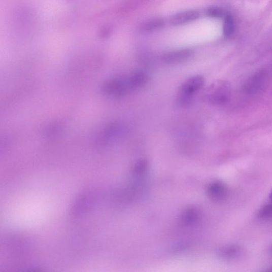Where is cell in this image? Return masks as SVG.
Returning <instances> with one entry per match:
<instances>
[{
	"label": "cell",
	"instance_id": "obj_5",
	"mask_svg": "<svg viewBox=\"0 0 272 272\" xmlns=\"http://www.w3.org/2000/svg\"><path fill=\"white\" fill-rule=\"evenodd\" d=\"M193 55L189 49H182L168 52L163 56V61L167 63L174 64L185 61Z\"/></svg>",
	"mask_w": 272,
	"mask_h": 272
},
{
	"label": "cell",
	"instance_id": "obj_4",
	"mask_svg": "<svg viewBox=\"0 0 272 272\" xmlns=\"http://www.w3.org/2000/svg\"><path fill=\"white\" fill-rule=\"evenodd\" d=\"M200 14L196 10H189L177 14L169 19L170 24L173 26L182 25L199 18Z\"/></svg>",
	"mask_w": 272,
	"mask_h": 272
},
{
	"label": "cell",
	"instance_id": "obj_3",
	"mask_svg": "<svg viewBox=\"0 0 272 272\" xmlns=\"http://www.w3.org/2000/svg\"><path fill=\"white\" fill-rule=\"evenodd\" d=\"M207 194L210 198L215 201L225 200L229 195L228 187L222 181L216 180L211 182L207 187Z\"/></svg>",
	"mask_w": 272,
	"mask_h": 272
},
{
	"label": "cell",
	"instance_id": "obj_13",
	"mask_svg": "<svg viewBox=\"0 0 272 272\" xmlns=\"http://www.w3.org/2000/svg\"><path fill=\"white\" fill-rule=\"evenodd\" d=\"M269 199L272 201V189L271 190V191L270 192V193H269Z\"/></svg>",
	"mask_w": 272,
	"mask_h": 272
},
{
	"label": "cell",
	"instance_id": "obj_1",
	"mask_svg": "<svg viewBox=\"0 0 272 272\" xmlns=\"http://www.w3.org/2000/svg\"><path fill=\"white\" fill-rule=\"evenodd\" d=\"M205 83V79L200 75L192 77L181 86L177 96V101L181 107L191 104L195 94Z\"/></svg>",
	"mask_w": 272,
	"mask_h": 272
},
{
	"label": "cell",
	"instance_id": "obj_12",
	"mask_svg": "<svg viewBox=\"0 0 272 272\" xmlns=\"http://www.w3.org/2000/svg\"><path fill=\"white\" fill-rule=\"evenodd\" d=\"M148 163L145 160H140L135 163L133 167V173L136 176H141L147 169Z\"/></svg>",
	"mask_w": 272,
	"mask_h": 272
},
{
	"label": "cell",
	"instance_id": "obj_11",
	"mask_svg": "<svg viewBox=\"0 0 272 272\" xmlns=\"http://www.w3.org/2000/svg\"><path fill=\"white\" fill-rule=\"evenodd\" d=\"M208 15L212 18H220L225 16L227 14H226L225 11L219 7H211L207 10Z\"/></svg>",
	"mask_w": 272,
	"mask_h": 272
},
{
	"label": "cell",
	"instance_id": "obj_9",
	"mask_svg": "<svg viewBox=\"0 0 272 272\" xmlns=\"http://www.w3.org/2000/svg\"><path fill=\"white\" fill-rule=\"evenodd\" d=\"M234 22L233 18L230 14H226L224 17L223 24V34L225 37L229 38L233 35L234 31Z\"/></svg>",
	"mask_w": 272,
	"mask_h": 272
},
{
	"label": "cell",
	"instance_id": "obj_6",
	"mask_svg": "<svg viewBox=\"0 0 272 272\" xmlns=\"http://www.w3.org/2000/svg\"><path fill=\"white\" fill-rule=\"evenodd\" d=\"M242 250L238 245L232 244L223 247L220 251V256L225 260H234L239 258Z\"/></svg>",
	"mask_w": 272,
	"mask_h": 272
},
{
	"label": "cell",
	"instance_id": "obj_8",
	"mask_svg": "<svg viewBox=\"0 0 272 272\" xmlns=\"http://www.w3.org/2000/svg\"><path fill=\"white\" fill-rule=\"evenodd\" d=\"M164 25V20L162 19H154L145 22L142 26V30L144 31H152L163 27Z\"/></svg>",
	"mask_w": 272,
	"mask_h": 272
},
{
	"label": "cell",
	"instance_id": "obj_2",
	"mask_svg": "<svg viewBox=\"0 0 272 272\" xmlns=\"http://www.w3.org/2000/svg\"><path fill=\"white\" fill-rule=\"evenodd\" d=\"M229 87L227 84L219 82L213 84L207 89L205 97L207 100L214 105H220L227 100L229 95Z\"/></svg>",
	"mask_w": 272,
	"mask_h": 272
},
{
	"label": "cell",
	"instance_id": "obj_10",
	"mask_svg": "<svg viewBox=\"0 0 272 272\" xmlns=\"http://www.w3.org/2000/svg\"><path fill=\"white\" fill-rule=\"evenodd\" d=\"M257 216L262 219L272 218V202L265 204L259 209Z\"/></svg>",
	"mask_w": 272,
	"mask_h": 272
},
{
	"label": "cell",
	"instance_id": "obj_7",
	"mask_svg": "<svg viewBox=\"0 0 272 272\" xmlns=\"http://www.w3.org/2000/svg\"><path fill=\"white\" fill-rule=\"evenodd\" d=\"M199 217V213L196 209L189 208L181 215V221L186 225L193 224L197 221Z\"/></svg>",
	"mask_w": 272,
	"mask_h": 272
}]
</instances>
